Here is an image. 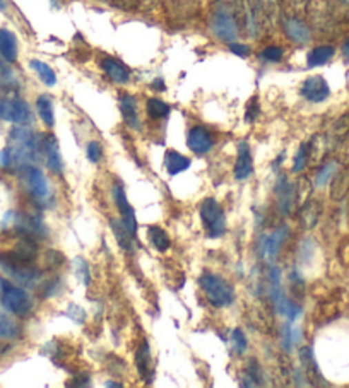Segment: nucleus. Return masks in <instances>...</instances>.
<instances>
[{"instance_id":"1","label":"nucleus","mask_w":349,"mask_h":388,"mask_svg":"<svg viewBox=\"0 0 349 388\" xmlns=\"http://www.w3.org/2000/svg\"><path fill=\"white\" fill-rule=\"evenodd\" d=\"M211 30L218 40L233 43L240 34V24L228 0H216V7L211 14Z\"/></svg>"},{"instance_id":"2","label":"nucleus","mask_w":349,"mask_h":388,"mask_svg":"<svg viewBox=\"0 0 349 388\" xmlns=\"http://www.w3.org/2000/svg\"><path fill=\"white\" fill-rule=\"evenodd\" d=\"M0 306L10 315L26 316L33 309V298L24 287L0 277Z\"/></svg>"},{"instance_id":"3","label":"nucleus","mask_w":349,"mask_h":388,"mask_svg":"<svg viewBox=\"0 0 349 388\" xmlns=\"http://www.w3.org/2000/svg\"><path fill=\"white\" fill-rule=\"evenodd\" d=\"M0 122L30 127L34 122L30 103L19 94L0 92Z\"/></svg>"},{"instance_id":"4","label":"nucleus","mask_w":349,"mask_h":388,"mask_svg":"<svg viewBox=\"0 0 349 388\" xmlns=\"http://www.w3.org/2000/svg\"><path fill=\"white\" fill-rule=\"evenodd\" d=\"M202 291H204L206 298L216 308H223V306L231 305L235 300V291L230 286L226 279L218 276V274L206 272L202 274L201 279H199Z\"/></svg>"},{"instance_id":"5","label":"nucleus","mask_w":349,"mask_h":388,"mask_svg":"<svg viewBox=\"0 0 349 388\" xmlns=\"http://www.w3.org/2000/svg\"><path fill=\"white\" fill-rule=\"evenodd\" d=\"M0 270L9 276L14 283L23 284V286H37L40 280V272L33 269L30 262L14 257L12 254L0 255Z\"/></svg>"},{"instance_id":"6","label":"nucleus","mask_w":349,"mask_h":388,"mask_svg":"<svg viewBox=\"0 0 349 388\" xmlns=\"http://www.w3.org/2000/svg\"><path fill=\"white\" fill-rule=\"evenodd\" d=\"M201 219L211 238H219L226 233V216L215 198H206L201 205Z\"/></svg>"},{"instance_id":"7","label":"nucleus","mask_w":349,"mask_h":388,"mask_svg":"<svg viewBox=\"0 0 349 388\" xmlns=\"http://www.w3.org/2000/svg\"><path fill=\"white\" fill-rule=\"evenodd\" d=\"M19 174L24 188L34 201L45 202L50 197V185L40 168H37L34 165L24 166V168L19 170Z\"/></svg>"},{"instance_id":"8","label":"nucleus","mask_w":349,"mask_h":388,"mask_svg":"<svg viewBox=\"0 0 349 388\" xmlns=\"http://www.w3.org/2000/svg\"><path fill=\"white\" fill-rule=\"evenodd\" d=\"M250 6L252 14L255 17V23L261 26H274L281 16V2L279 0H247Z\"/></svg>"},{"instance_id":"9","label":"nucleus","mask_w":349,"mask_h":388,"mask_svg":"<svg viewBox=\"0 0 349 388\" xmlns=\"http://www.w3.org/2000/svg\"><path fill=\"white\" fill-rule=\"evenodd\" d=\"M300 94L310 103H323L326 99H329L330 88L322 76H312L303 81Z\"/></svg>"},{"instance_id":"10","label":"nucleus","mask_w":349,"mask_h":388,"mask_svg":"<svg viewBox=\"0 0 349 388\" xmlns=\"http://www.w3.org/2000/svg\"><path fill=\"white\" fill-rule=\"evenodd\" d=\"M113 198H115V204L119 207L120 216H122V223L123 226L129 229V233L132 236L137 234V221H135V211L134 207L130 205V202L127 201V195L123 192L122 185L115 183L113 185Z\"/></svg>"},{"instance_id":"11","label":"nucleus","mask_w":349,"mask_h":388,"mask_svg":"<svg viewBox=\"0 0 349 388\" xmlns=\"http://www.w3.org/2000/svg\"><path fill=\"white\" fill-rule=\"evenodd\" d=\"M41 151H43L46 166L52 173L62 174L63 173V161L60 154L59 142L52 134H46L41 137Z\"/></svg>"},{"instance_id":"12","label":"nucleus","mask_w":349,"mask_h":388,"mask_svg":"<svg viewBox=\"0 0 349 388\" xmlns=\"http://www.w3.org/2000/svg\"><path fill=\"white\" fill-rule=\"evenodd\" d=\"M283 31L293 43L306 45L312 40V30L305 21H301L300 17H284L283 21Z\"/></svg>"},{"instance_id":"13","label":"nucleus","mask_w":349,"mask_h":388,"mask_svg":"<svg viewBox=\"0 0 349 388\" xmlns=\"http://www.w3.org/2000/svg\"><path fill=\"white\" fill-rule=\"evenodd\" d=\"M187 144L192 152L202 156L211 151L212 145H215V141H212V135L209 134L208 129H204V127L201 125H195L188 130Z\"/></svg>"},{"instance_id":"14","label":"nucleus","mask_w":349,"mask_h":388,"mask_svg":"<svg viewBox=\"0 0 349 388\" xmlns=\"http://www.w3.org/2000/svg\"><path fill=\"white\" fill-rule=\"evenodd\" d=\"M99 65H101L103 72L106 74V77H108L112 83L127 84L130 81L129 67H127L123 62H120L119 59H113V57H105V59H101Z\"/></svg>"},{"instance_id":"15","label":"nucleus","mask_w":349,"mask_h":388,"mask_svg":"<svg viewBox=\"0 0 349 388\" xmlns=\"http://www.w3.org/2000/svg\"><path fill=\"white\" fill-rule=\"evenodd\" d=\"M0 59L3 62L14 63L19 59V43H17V37L14 34V31H10L9 28H0Z\"/></svg>"},{"instance_id":"16","label":"nucleus","mask_w":349,"mask_h":388,"mask_svg":"<svg viewBox=\"0 0 349 388\" xmlns=\"http://www.w3.org/2000/svg\"><path fill=\"white\" fill-rule=\"evenodd\" d=\"M276 194H277V202H279L281 212H283V214H290L298 202L297 187L291 185L286 178H281L276 185Z\"/></svg>"},{"instance_id":"17","label":"nucleus","mask_w":349,"mask_h":388,"mask_svg":"<svg viewBox=\"0 0 349 388\" xmlns=\"http://www.w3.org/2000/svg\"><path fill=\"white\" fill-rule=\"evenodd\" d=\"M252 173H254V161H252L250 147H248L247 142H240L237 163H235V178L237 180H247Z\"/></svg>"},{"instance_id":"18","label":"nucleus","mask_w":349,"mask_h":388,"mask_svg":"<svg viewBox=\"0 0 349 388\" xmlns=\"http://www.w3.org/2000/svg\"><path fill=\"white\" fill-rule=\"evenodd\" d=\"M19 77L14 72L12 65L0 59V92L6 94H19Z\"/></svg>"},{"instance_id":"19","label":"nucleus","mask_w":349,"mask_h":388,"mask_svg":"<svg viewBox=\"0 0 349 388\" xmlns=\"http://www.w3.org/2000/svg\"><path fill=\"white\" fill-rule=\"evenodd\" d=\"M120 113L123 116V122L130 127L132 130L141 129V120H139L137 101L132 94H122L120 98Z\"/></svg>"},{"instance_id":"20","label":"nucleus","mask_w":349,"mask_h":388,"mask_svg":"<svg viewBox=\"0 0 349 388\" xmlns=\"http://www.w3.org/2000/svg\"><path fill=\"white\" fill-rule=\"evenodd\" d=\"M288 227L286 226H281V227H277L274 233H270V236H267V238H263V243H262V248H263V252H266V255L269 258H274L277 255V252H279V248L283 247V243H284V240L288 238Z\"/></svg>"},{"instance_id":"21","label":"nucleus","mask_w":349,"mask_h":388,"mask_svg":"<svg viewBox=\"0 0 349 388\" xmlns=\"http://www.w3.org/2000/svg\"><path fill=\"white\" fill-rule=\"evenodd\" d=\"M334 55H336V48H334V46H330V45L315 46V48L308 53V57H306V65H308L310 69H313V67L326 65V63L329 62Z\"/></svg>"},{"instance_id":"22","label":"nucleus","mask_w":349,"mask_h":388,"mask_svg":"<svg viewBox=\"0 0 349 388\" xmlns=\"http://www.w3.org/2000/svg\"><path fill=\"white\" fill-rule=\"evenodd\" d=\"M30 69L33 70L34 74L38 76V79L45 84V86L53 88L57 84V74L48 63H45L43 60H38V59H31L30 60Z\"/></svg>"},{"instance_id":"23","label":"nucleus","mask_w":349,"mask_h":388,"mask_svg":"<svg viewBox=\"0 0 349 388\" xmlns=\"http://www.w3.org/2000/svg\"><path fill=\"white\" fill-rule=\"evenodd\" d=\"M37 112L45 127L52 129L55 125V113H53V99L48 94H40L37 98Z\"/></svg>"},{"instance_id":"24","label":"nucleus","mask_w":349,"mask_h":388,"mask_svg":"<svg viewBox=\"0 0 349 388\" xmlns=\"http://www.w3.org/2000/svg\"><path fill=\"white\" fill-rule=\"evenodd\" d=\"M165 168L168 174L174 176V174H180L185 170L190 168V159L185 158V156H181L177 151H168L165 154Z\"/></svg>"},{"instance_id":"25","label":"nucleus","mask_w":349,"mask_h":388,"mask_svg":"<svg viewBox=\"0 0 349 388\" xmlns=\"http://www.w3.org/2000/svg\"><path fill=\"white\" fill-rule=\"evenodd\" d=\"M269 293H270V300H272L276 309L283 305V301L286 300L283 291V280H281V270L274 267L269 274Z\"/></svg>"},{"instance_id":"26","label":"nucleus","mask_w":349,"mask_h":388,"mask_svg":"<svg viewBox=\"0 0 349 388\" xmlns=\"http://www.w3.org/2000/svg\"><path fill=\"white\" fill-rule=\"evenodd\" d=\"M110 227H112L113 234H115V240H117V243L120 245V248L130 252L132 248H134V236H132V234L129 233V229L123 226L122 221L112 219L110 221Z\"/></svg>"},{"instance_id":"27","label":"nucleus","mask_w":349,"mask_h":388,"mask_svg":"<svg viewBox=\"0 0 349 388\" xmlns=\"http://www.w3.org/2000/svg\"><path fill=\"white\" fill-rule=\"evenodd\" d=\"M349 192V172H341L334 174L332 185H330V198L336 202L343 201Z\"/></svg>"},{"instance_id":"28","label":"nucleus","mask_w":349,"mask_h":388,"mask_svg":"<svg viewBox=\"0 0 349 388\" xmlns=\"http://www.w3.org/2000/svg\"><path fill=\"white\" fill-rule=\"evenodd\" d=\"M148 240H149V243H151L158 252H166L170 247H172L170 236L166 234V231L159 226L148 227Z\"/></svg>"},{"instance_id":"29","label":"nucleus","mask_w":349,"mask_h":388,"mask_svg":"<svg viewBox=\"0 0 349 388\" xmlns=\"http://www.w3.org/2000/svg\"><path fill=\"white\" fill-rule=\"evenodd\" d=\"M135 365H137V371L141 373L142 378L148 382L149 369H151V354H149L148 340H144V343L141 344V347L137 349V354H135Z\"/></svg>"},{"instance_id":"30","label":"nucleus","mask_w":349,"mask_h":388,"mask_svg":"<svg viewBox=\"0 0 349 388\" xmlns=\"http://www.w3.org/2000/svg\"><path fill=\"white\" fill-rule=\"evenodd\" d=\"M146 112H148L149 119L161 120L170 115V106L168 103H165L159 98H149L148 101H146Z\"/></svg>"},{"instance_id":"31","label":"nucleus","mask_w":349,"mask_h":388,"mask_svg":"<svg viewBox=\"0 0 349 388\" xmlns=\"http://www.w3.org/2000/svg\"><path fill=\"white\" fill-rule=\"evenodd\" d=\"M320 216V204L317 201H308V204H305L301 207V224L305 229H312L317 224Z\"/></svg>"},{"instance_id":"32","label":"nucleus","mask_w":349,"mask_h":388,"mask_svg":"<svg viewBox=\"0 0 349 388\" xmlns=\"http://www.w3.org/2000/svg\"><path fill=\"white\" fill-rule=\"evenodd\" d=\"M21 334L19 325L14 320H10L6 313L0 312V340L17 339Z\"/></svg>"},{"instance_id":"33","label":"nucleus","mask_w":349,"mask_h":388,"mask_svg":"<svg viewBox=\"0 0 349 388\" xmlns=\"http://www.w3.org/2000/svg\"><path fill=\"white\" fill-rule=\"evenodd\" d=\"M259 59L266 63H279L284 59V48L277 45L266 46L261 53H259Z\"/></svg>"},{"instance_id":"34","label":"nucleus","mask_w":349,"mask_h":388,"mask_svg":"<svg viewBox=\"0 0 349 388\" xmlns=\"http://www.w3.org/2000/svg\"><path fill=\"white\" fill-rule=\"evenodd\" d=\"M336 173H337V163H336V161L327 163V165H323V168L320 170L319 173H317V176H315V185H317V187H319V188L326 187L327 181L332 180V176H334V174H336Z\"/></svg>"},{"instance_id":"35","label":"nucleus","mask_w":349,"mask_h":388,"mask_svg":"<svg viewBox=\"0 0 349 388\" xmlns=\"http://www.w3.org/2000/svg\"><path fill=\"white\" fill-rule=\"evenodd\" d=\"M74 270H76V276L84 286H89L91 283V272H89V265L86 263V260L77 257L74 260Z\"/></svg>"},{"instance_id":"36","label":"nucleus","mask_w":349,"mask_h":388,"mask_svg":"<svg viewBox=\"0 0 349 388\" xmlns=\"http://www.w3.org/2000/svg\"><path fill=\"white\" fill-rule=\"evenodd\" d=\"M310 159V145H301L300 149H298L297 156H295V163H293V173H300L303 172L305 166H306V161Z\"/></svg>"},{"instance_id":"37","label":"nucleus","mask_w":349,"mask_h":388,"mask_svg":"<svg viewBox=\"0 0 349 388\" xmlns=\"http://www.w3.org/2000/svg\"><path fill=\"white\" fill-rule=\"evenodd\" d=\"M231 347L237 354H243L245 349H247V339H245V334L241 329H235L231 332Z\"/></svg>"},{"instance_id":"38","label":"nucleus","mask_w":349,"mask_h":388,"mask_svg":"<svg viewBox=\"0 0 349 388\" xmlns=\"http://www.w3.org/2000/svg\"><path fill=\"white\" fill-rule=\"evenodd\" d=\"M88 159L91 163H99L103 158V147L99 142H89L88 149H86Z\"/></svg>"},{"instance_id":"39","label":"nucleus","mask_w":349,"mask_h":388,"mask_svg":"<svg viewBox=\"0 0 349 388\" xmlns=\"http://www.w3.org/2000/svg\"><path fill=\"white\" fill-rule=\"evenodd\" d=\"M332 134L336 135V137H344V135L349 134V113L341 116V119L334 123Z\"/></svg>"},{"instance_id":"40","label":"nucleus","mask_w":349,"mask_h":388,"mask_svg":"<svg viewBox=\"0 0 349 388\" xmlns=\"http://www.w3.org/2000/svg\"><path fill=\"white\" fill-rule=\"evenodd\" d=\"M230 52L233 55L240 57V59H248L252 53V48L248 45L240 43V41H233V43H230Z\"/></svg>"},{"instance_id":"41","label":"nucleus","mask_w":349,"mask_h":388,"mask_svg":"<svg viewBox=\"0 0 349 388\" xmlns=\"http://www.w3.org/2000/svg\"><path fill=\"white\" fill-rule=\"evenodd\" d=\"M66 315L69 316V318H72L76 323H84V320H86V313H84V309L77 305H69Z\"/></svg>"},{"instance_id":"42","label":"nucleus","mask_w":349,"mask_h":388,"mask_svg":"<svg viewBox=\"0 0 349 388\" xmlns=\"http://www.w3.org/2000/svg\"><path fill=\"white\" fill-rule=\"evenodd\" d=\"M259 115V99L257 98H252L247 105V112H245V119L247 122H254Z\"/></svg>"},{"instance_id":"43","label":"nucleus","mask_w":349,"mask_h":388,"mask_svg":"<svg viewBox=\"0 0 349 388\" xmlns=\"http://www.w3.org/2000/svg\"><path fill=\"white\" fill-rule=\"evenodd\" d=\"M291 323H284V329H283V347L286 349L288 352L293 349V334H291Z\"/></svg>"},{"instance_id":"44","label":"nucleus","mask_w":349,"mask_h":388,"mask_svg":"<svg viewBox=\"0 0 349 388\" xmlns=\"http://www.w3.org/2000/svg\"><path fill=\"white\" fill-rule=\"evenodd\" d=\"M151 88H152V89H156V91H165V89H166V86H165V81H163L161 77H158V79L152 81Z\"/></svg>"},{"instance_id":"45","label":"nucleus","mask_w":349,"mask_h":388,"mask_svg":"<svg viewBox=\"0 0 349 388\" xmlns=\"http://www.w3.org/2000/svg\"><path fill=\"white\" fill-rule=\"evenodd\" d=\"M341 50H343V57H344V60H346V62L349 63V38H348L346 41H344V43H343V48H341Z\"/></svg>"},{"instance_id":"46","label":"nucleus","mask_w":349,"mask_h":388,"mask_svg":"<svg viewBox=\"0 0 349 388\" xmlns=\"http://www.w3.org/2000/svg\"><path fill=\"white\" fill-rule=\"evenodd\" d=\"M0 12L2 14L9 12V0H0Z\"/></svg>"},{"instance_id":"47","label":"nucleus","mask_w":349,"mask_h":388,"mask_svg":"<svg viewBox=\"0 0 349 388\" xmlns=\"http://www.w3.org/2000/svg\"><path fill=\"white\" fill-rule=\"evenodd\" d=\"M105 387H117V388H120V387H122V383H115V382H106V383H105Z\"/></svg>"},{"instance_id":"48","label":"nucleus","mask_w":349,"mask_h":388,"mask_svg":"<svg viewBox=\"0 0 349 388\" xmlns=\"http://www.w3.org/2000/svg\"><path fill=\"white\" fill-rule=\"evenodd\" d=\"M337 2H339V3H341V6L348 7V9H349V0H337Z\"/></svg>"},{"instance_id":"49","label":"nucleus","mask_w":349,"mask_h":388,"mask_svg":"<svg viewBox=\"0 0 349 388\" xmlns=\"http://www.w3.org/2000/svg\"><path fill=\"white\" fill-rule=\"evenodd\" d=\"M101 2H108V0H101Z\"/></svg>"}]
</instances>
